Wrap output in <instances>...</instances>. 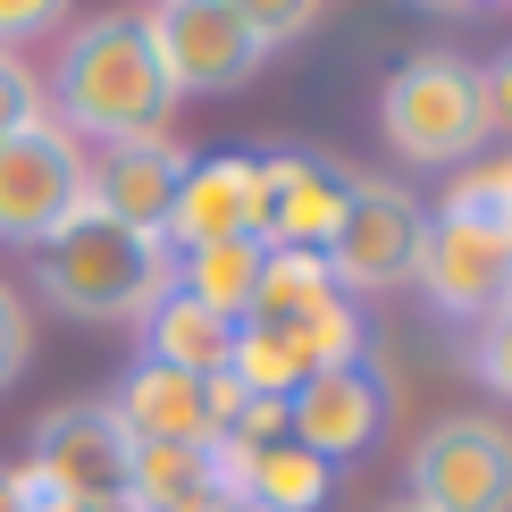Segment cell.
I'll return each instance as SVG.
<instances>
[{
    "instance_id": "6da1fadb",
    "label": "cell",
    "mask_w": 512,
    "mask_h": 512,
    "mask_svg": "<svg viewBox=\"0 0 512 512\" xmlns=\"http://www.w3.org/2000/svg\"><path fill=\"white\" fill-rule=\"evenodd\" d=\"M51 118L68 126L76 143H160L168 118H177V93H168L152 34H143V9H101L68 26L51 59Z\"/></svg>"
},
{
    "instance_id": "7a4b0ae2",
    "label": "cell",
    "mask_w": 512,
    "mask_h": 512,
    "mask_svg": "<svg viewBox=\"0 0 512 512\" xmlns=\"http://www.w3.org/2000/svg\"><path fill=\"white\" fill-rule=\"evenodd\" d=\"M34 286L51 311L84 319V328H126L168 294V244L101 219V210H76L34 244Z\"/></svg>"
},
{
    "instance_id": "3957f363",
    "label": "cell",
    "mask_w": 512,
    "mask_h": 512,
    "mask_svg": "<svg viewBox=\"0 0 512 512\" xmlns=\"http://www.w3.org/2000/svg\"><path fill=\"white\" fill-rule=\"evenodd\" d=\"M378 135L420 168H471V152L487 143L479 68L454 51H412L378 93Z\"/></svg>"
},
{
    "instance_id": "277c9868",
    "label": "cell",
    "mask_w": 512,
    "mask_h": 512,
    "mask_svg": "<svg viewBox=\"0 0 512 512\" xmlns=\"http://www.w3.org/2000/svg\"><path fill=\"white\" fill-rule=\"evenodd\" d=\"M420 227H429V210H420L403 185L387 177H353L345 194V219L328 227V244H319V261H328V286L345 294H378V286H403L420 261Z\"/></svg>"
},
{
    "instance_id": "5b68a950",
    "label": "cell",
    "mask_w": 512,
    "mask_h": 512,
    "mask_svg": "<svg viewBox=\"0 0 512 512\" xmlns=\"http://www.w3.org/2000/svg\"><path fill=\"white\" fill-rule=\"evenodd\" d=\"M412 504L420 512H512V429L487 412L437 420L412 445Z\"/></svg>"
},
{
    "instance_id": "8992f818",
    "label": "cell",
    "mask_w": 512,
    "mask_h": 512,
    "mask_svg": "<svg viewBox=\"0 0 512 512\" xmlns=\"http://www.w3.org/2000/svg\"><path fill=\"white\" fill-rule=\"evenodd\" d=\"M143 34H152V59L168 76V93H236L244 76H261V42L244 34L236 9L219 0H152L143 9Z\"/></svg>"
},
{
    "instance_id": "52a82bcc",
    "label": "cell",
    "mask_w": 512,
    "mask_h": 512,
    "mask_svg": "<svg viewBox=\"0 0 512 512\" xmlns=\"http://www.w3.org/2000/svg\"><path fill=\"white\" fill-rule=\"evenodd\" d=\"M84 210V143L59 118H34L0 143V244H42L59 219Z\"/></svg>"
},
{
    "instance_id": "ba28073f",
    "label": "cell",
    "mask_w": 512,
    "mask_h": 512,
    "mask_svg": "<svg viewBox=\"0 0 512 512\" xmlns=\"http://www.w3.org/2000/svg\"><path fill=\"white\" fill-rule=\"evenodd\" d=\"M387 420H395V387H387V370H378L370 353L336 361V370H311L303 387L286 395V437L303 445V454H319L328 471L353 462V454H370Z\"/></svg>"
},
{
    "instance_id": "9c48e42d",
    "label": "cell",
    "mask_w": 512,
    "mask_h": 512,
    "mask_svg": "<svg viewBox=\"0 0 512 512\" xmlns=\"http://www.w3.org/2000/svg\"><path fill=\"white\" fill-rule=\"evenodd\" d=\"M420 294L445 311V319H496L504 311V294H512V244L504 236H487V227L471 219H445V210H429V227H420Z\"/></svg>"
},
{
    "instance_id": "30bf717a",
    "label": "cell",
    "mask_w": 512,
    "mask_h": 512,
    "mask_svg": "<svg viewBox=\"0 0 512 512\" xmlns=\"http://www.w3.org/2000/svg\"><path fill=\"white\" fill-rule=\"evenodd\" d=\"M126 454L135 437L118 429L110 403H68L34 429V471L76 504H101V512H126Z\"/></svg>"
},
{
    "instance_id": "8fae6325",
    "label": "cell",
    "mask_w": 512,
    "mask_h": 512,
    "mask_svg": "<svg viewBox=\"0 0 512 512\" xmlns=\"http://www.w3.org/2000/svg\"><path fill=\"white\" fill-rule=\"evenodd\" d=\"M261 219H269V194H261V160L244 152H219V160H194L160 219V244L168 252H202V244H261Z\"/></svg>"
},
{
    "instance_id": "7c38bea8",
    "label": "cell",
    "mask_w": 512,
    "mask_h": 512,
    "mask_svg": "<svg viewBox=\"0 0 512 512\" xmlns=\"http://www.w3.org/2000/svg\"><path fill=\"white\" fill-rule=\"evenodd\" d=\"M261 194H269L261 244L269 252H319V244H328V227L345 219L353 168L328 160V152H269L261 160Z\"/></svg>"
},
{
    "instance_id": "4fadbf2b",
    "label": "cell",
    "mask_w": 512,
    "mask_h": 512,
    "mask_svg": "<svg viewBox=\"0 0 512 512\" xmlns=\"http://www.w3.org/2000/svg\"><path fill=\"white\" fill-rule=\"evenodd\" d=\"M185 168H194V152L168 143V135H160V143H110V152L84 160V210L160 236V219H168V202H177Z\"/></svg>"
},
{
    "instance_id": "5bb4252c",
    "label": "cell",
    "mask_w": 512,
    "mask_h": 512,
    "mask_svg": "<svg viewBox=\"0 0 512 512\" xmlns=\"http://www.w3.org/2000/svg\"><path fill=\"white\" fill-rule=\"evenodd\" d=\"M118 429L135 445H210L219 437V412H210V378L160 370V361H135L118 378Z\"/></svg>"
},
{
    "instance_id": "9a60e30c",
    "label": "cell",
    "mask_w": 512,
    "mask_h": 512,
    "mask_svg": "<svg viewBox=\"0 0 512 512\" xmlns=\"http://www.w3.org/2000/svg\"><path fill=\"white\" fill-rule=\"evenodd\" d=\"M227 504L210 445H135L126 454V512H202Z\"/></svg>"
},
{
    "instance_id": "2e32d148",
    "label": "cell",
    "mask_w": 512,
    "mask_h": 512,
    "mask_svg": "<svg viewBox=\"0 0 512 512\" xmlns=\"http://www.w3.org/2000/svg\"><path fill=\"white\" fill-rule=\"evenodd\" d=\"M143 328V361H160V370H185V378H219L227 353H236V328L227 319H210L202 303H185L177 286L160 294L152 311L135 319Z\"/></svg>"
},
{
    "instance_id": "e0dca14e",
    "label": "cell",
    "mask_w": 512,
    "mask_h": 512,
    "mask_svg": "<svg viewBox=\"0 0 512 512\" xmlns=\"http://www.w3.org/2000/svg\"><path fill=\"white\" fill-rule=\"evenodd\" d=\"M261 261L269 244H202V252H168V286L185 303H202L210 319L244 328L252 319V286H261Z\"/></svg>"
},
{
    "instance_id": "ac0fdd59",
    "label": "cell",
    "mask_w": 512,
    "mask_h": 512,
    "mask_svg": "<svg viewBox=\"0 0 512 512\" xmlns=\"http://www.w3.org/2000/svg\"><path fill=\"white\" fill-rule=\"evenodd\" d=\"M328 487H336L328 462L303 454L294 437H277V445H261V454H252L236 504H261V512H319V504H328Z\"/></svg>"
},
{
    "instance_id": "d6986e66",
    "label": "cell",
    "mask_w": 512,
    "mask_h": 512,
    "mask_svg": "<svg viewBox=\"0 0 512 512\" xmlns=\"http://www.w3.org/2000/svg\"><path fill=\"white\" fill-rule=\"evenodd\" d=\"M328 294H336V286H328V261H319V252H269L244 328H303Z\"/></svg>"
},
{
    "instance_id": "ffe728a7",
    "label": "cell",
    "mask_w": 512,
    "mask_h": 512,
    "mask_svg": "<svg viewBox=\"0 0 512 512\" xmlns=\"http://www.w3.org/2000/svg\"><path fill=\"white\" fill-rule=\"evenodd\" d=\"M445 219H471V227H487V236L512 244V152L462 168V177L445 185Z\"/></svg>"
},
{
    "instance_id": "44dd1931",
    "label": "cell",
    "mask_w": 512,
    "mask_h": 512,
    "mask_svg": "<svg viewBox=\"0 0 512 512\" xmlns=\"http://www.w3.org/2000/svg\"><path fill=\"white\" fill-rule=\"evenodd\" d=\"M294 345H303V361L311 370H336V361H361V311L345 303V294H328L303 328H286Z\"/></svg>"
},
{
    "instance_id": "7402d4cb",
    "label": "cell",
    "mask_w": 512,
    "mask_h": 512,
    "mask_svg": "<svg viewBox=\"0 0 512 512\" xmlns=\"http://www.w3.org/2000/svg\"><path fill=\"white\" fill-rule=\"evenodd\" d=\"M219 9H236L261 51H286V42H303L319 26V0H219Z\"/></svg>"
},
{
    "instance_id": "603a6c76",
    "label": "cell",
    "mask_w": 512,
    "mask_h": 512,
    "mask_svg": "<svg viewBox=\"0 0 512 512\" xmlns=\"http://www.w3.org/2000/svg\"><path fill=\"white\" fill-rule=\"evenodd\" d=\"M34 118H51V101H42V76H34L17 51H0V143L26 135Z\"/></svg>"
},
{
    "instance_id": "cb8c5ba5",
    "label": "cell",
    "mask_w": 512,
    "mask_h": 512,
    "mask_svg": "<svg viewBox=\"0 0 512 512\" xmlns=\"http://www.w3.org/2000/svg\"><path fill=\"white\" fill-rule=\"evenodd\" d=\"M471 370H479V387L512 403V303L496 319H479V336H471Z\"/></svg>"
},
{
    "instance_id": "d4e9b609",
    "label": "cell",
    "mask_w": 512,
    "mask_h": 512,
    "mask_svg": "<svg viewBox=\"0 0 512 512\" xmlns=\"http://www.w3.org/2000/svg\"><path fill=\"white\" fill-rule=\"evenodd\" d=\"M76 0H0V51H17V42H42L68 26Z\"/></svg>"
},
{
    "instance_id": "484cf974",
    "label": "cell",
    "mask_w": 512,
    "mask_h": 512,
    "mask_svg": "<svg viewBox=\"0 0 512 512\" xmlns=\"http://www.w3.org/2000/svg\"><path fill=\"white\" fill-rule=\"evenodd\" d=\"M26 353H34V319H26V303H17L9 286H0V395L26 378Z\"/></svg>"
},
{
    "instance_id": "4316f807",
    "label": "cell",
    "mask_w": 512,
    "mask_h": 512,
    "mask_svg": "<svg viewBox=\"0 0 512 512\" xmlns=\"http://www.w3.org/2000/svg\"><path fill=\"white\" fill-rule=\"evenodd\" d=\"M479 93H487V135H504V143H512V51L479 68Z\"/></svg>"
},
{
    "instance_id": "83f0119b",
    "label": "cell",
    "mask_w": 512,
    "mask_h": 512,
    "mask_svg": "<svg viewBox=\"0 0 512 512\" xmlns=\"http://www.w3.org/2000/svg\"><path fill=\"white\" fill-rule=\"evenodd\" d=\"M17 504H26V512H101V504H76V496H59V487L42 479L34 462H26V471H17Z\"/></svg>"
},
{
    "instance_id": "f1b7e54d",
    "label": "cell",
    "mask_w": 512,
    "mask_h": 512,
    "mask_svg": "<svg viewBox=\"0 0 512 512\" xmlns=\"http://www.w3.org/2000/svg\"><path fill=\"white\" fill-rule=\"evenodd\" d=\"M420 9H445V17H479L487 0H420Z\"/></svg>"
},
{
    "instance_id": "f546056e",
    "label": "cell",
    "mask_w": 512,
    "mask_h": 512,
    "mask_svg": "<svg viewBox=\"0 0 512 512\" xmlns=\"http://www.w3.org/2000/svg\"><path fill=\"white\" fill-rule=\"evenodd\" d=\"M0 512H26V504H17V471H9V462H0Z\"/></svg>"
},
{
    "instance_id": "4dcf8cb0",
    "label": "cell",
    "mask_w": 512,
    "mask_h": 512,
    "mask_svg": "<svg viewBox=\"0 0 512 512\" xmlns=\"http://www.w3.org/2000/svg\"><path fill=\"white\" fill-rule=\"evenodd\" d=\"M378 512H420V504H412V496H403V504H378Z\"/></svg>"
},
{
    "instance_id": "1f68e13d",
    "label": "cell",
    "mask_w": 512,
    "mask_h": 512,
    "mask_svg": "<svg viewBox=\"0 0 512 512\" xmlns=\"http://www.w3.org/2000/svg\"><path fill=\"white\" fill-rule=\"evenodd\" d=\"M227 512H261V504H227Z\"/></svg>"
},
{
    "instance_id": "d6a6232c",
    "label": "cell",
    "mask_w": 512,
    "mask_h": 512,
    "mask_svg": "<svg viewBox=\"0 0 512 512\" xmlns=\"http://www.w3.org/2000/svg\"><path fill=\"white\" fill-rule=\"evenodd\" d=\"M202 512H227V504H202Z\"/></svg>"
},
{
    "instance_id": "836d02e7",
    "label": "cell",
    "mask_w": 512,
    "mask_h": 512,
    "mask_svg": "<svg viewBox=\"0 0 512 512\" xmlns=\"http://www.w3.org/2000/svg\"><path fill=\"white\" fill-rule=\"evenodd\" d=\"M504 303H512V294H504Z\"/></svg>"
}]
</instances>
